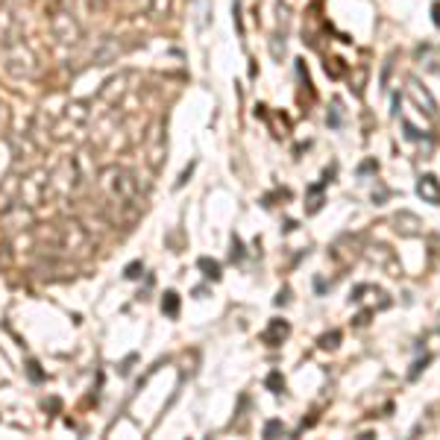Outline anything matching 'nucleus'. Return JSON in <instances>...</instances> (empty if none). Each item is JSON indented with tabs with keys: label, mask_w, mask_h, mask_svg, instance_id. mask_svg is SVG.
<instances>
[{
	"label": "nucleus",
	"mask_w": 440,
	"mask_h": 440,
	"mask_svg": "<svg viewBox=\"0 0 440 440\" xmlns=\"http://www.w3.org/2000/svg\"><path fill=\"white\" fill-rule=\"evenodd\" d=\"M420 194H426V197L432 200V202H438V200H440V191H438V182H434V176H426V179L420 182Z\"/></svg>",
	"instance_id": "nucleus-1"
}]
</instances>
